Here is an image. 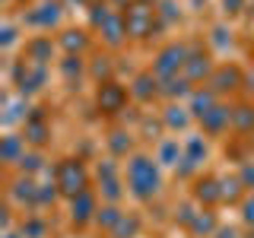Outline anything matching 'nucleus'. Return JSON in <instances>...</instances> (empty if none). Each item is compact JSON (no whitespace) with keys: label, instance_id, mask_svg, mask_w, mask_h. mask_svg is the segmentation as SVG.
Returning a JSON list of instances; mask_svg holds the SVG:
<instances>
[{"label":"nucleus","instance_id":"f257e3e1","mask_svg":"<svg viewBox=\"0 0 254 238\" xmlns=\"http://www.w3.org/2000/svg\"><path fill=\"white\" fill-rule=\"evenodd\" d=\"M127 187L137 200H153L162 187V175H159L156 159L149 156H133L127 162Z\"/></svg>","mask_w":254,"mask_h":238},{"label":"nucleus","instance_id":"f03ea898","mask_svg":"<svg viewBox=\"0 0 254 238\" xmlns=\"http://www.w3.org/2000/svg\"><path fill=\"white\" fill-rule=\"evenodd\" d=\"M188 48L185 45H165L162 51L156 54V63H153V73L159 79H169V76H178V70H185L188 63Z\"/></svg>","mask_w":254,"mask_h":238},{"label":"nucleus","instance_id":"7ed1b4c3","mask_svg":"<svg viewBox=\"0 0 254 238\" xmlns=\"http://www.w3.org/2000/svg\"><path fill=\"white\" fill-rule=\"evenodd\" d=\"M58 187L64 190L67 197H76L89 187V178H86V169L76 162V159H64L58 165Z\"/></svg>","mask_w":254,"mask_h":238},{"label":"nucleus","instance_id":"20e7f679","mask_svg":"<svg viewBox=\"0 0 254 238\" xmlns=\"http://www.w3.org/2000/svg\"><path fill=\"white\" fill-rule=\"evenodd\" d=\"M127 95H130V89H124V86L118 83H102L99 92H95V102H99V108L105 111V115H118L124 105H127Z\"/></svg>","mask_w":254,"mask_h":238},{"label":"nucleus","instance_id":"39448f33","mask_svg":"<svg viewBox=\"0 0 254 238\" xmlns=\"http://www.w3.org/2000/svg\"><path fill=\"white\" fill-rule=\"evenodd\" d=\"M206 83H210V89L216 92V95H226V92H235L238 86H245V76H242V70L238 67H216L213 70V76L206 79Z\"/></svg>","mask_w":254,"mask_h":238},{"label":"nucleus","instance_id":"423d86ee","mask_svg":"<svg viewBox=\"0 0 254 238\" xmlns=\"http://www.w3.org/2000/svg\"><path fill=\"white\" fill-rule=\"evenodd\" d=\"M153 19H156V13L149 10V6H130L127 10V35L130 38H146L149 32H153Z\"/></svg>","mask_w":254,"mask_h":238},{"label":"nucleus","instance_id":"0eeeda50","mask_svg":"<svg viewBox=\"0 0 254 238\" xmlns=\"http://www.w3.org/2000/svg\"><path fill=\"white\" fill-rule=\"evenodd\" d=\"M95 213H99V203H95V197L89 194V190L76 194L73 203H70V219H73L76 226H86L89 219H95Z\"/></svg>","mask_w":254,"mask_h":238},{"label":"nucleus","instance_id":"6e6552de","mask_svg":"<svg viewBox=\"0 0 254 238\" xmlns=\"http://www.w3.org/2000/svg\"><path fill=\"white\" fill-rule=\"evenodd\" d=\"M200 124H203V130L210 133V137H216V133H222V130H229V127H232V108H226V105L210 108L200 118Z\"/></svg>","mask_w":254,"mask_h":238},{"label":"nucleus","instance_id":"1a4fd4ad","mask_svg":"<svg viewBox=\"0 0 254 238\" xmlns=\"http://www.w3.org/2000/svg\"><path fill=\"white\" fill-rule=\"evenodd\" d=\"M213 63H210V54H190L188 63H185V79L188 83H200V79H210L213 76Z\"/></svg>","mask_w":254,"mask_h":238},{"label":"nucleus","instance_id":"9d476101","mask_svg":"<svg viewBox=\"0 0 254 238\" xmlns=\"http://www.w3.org/2000/svg\"><path fill=\"white\" fill-rule=\"evenodd\" d=\"M194 197H197L200 203H206V206L219 203V200H222V181H219V178H197Z\"/></svg>","mask_w":254,"mask_h":238},{"label":"nucleus","instance_id":"9b49d317","mask_svg":"<svg viewBox=\"0 0 254 238\" xmlns=\"http://www.w3.org/2000/svg\"><path fill=\"white\" fill-rule=\"evenodd\" d=\"M102 35H105L108 45H121L124 35H127V16H118V13H108V19L102 22Z\"/></svg>","mask_w":254,"mask_h":238},{"label":"nucleus","instance_id":"f8f14e48","mask_svg":"<svg viewBox=\"0 0 254 238\" xmlns=\"http://www.w3.org/2000/svg\"><path fill=\"white\" fill-rule=\"evenodd\" d=\"M216 99H219V95L213 92L210 86H206V89H194V92H190V115H194V118H203L210 108L219 105Z\"/></svg>","mask_w":254,"mask_h":238},{"label":"nucleus","instance_id":"ddd939ff","mask_svg":"<svg viewBox=\"0 0 254 238\" xmlns=\"http://www.w3.org/2000/svg\"><path fill=\"white\" fill-rule=\"evenodd\" d=\"M156 92H159V76L156 73H140L133 79V86H130V95L137 102H149Z\"/></svg>","mask_w":254,"mask_h":238},{"label":"nucleus","instance_id":"4468645a","mask_svg":"<svg viewBox=\"0 0 254 238\" xmlns=\"http://www.w3.org/2000/svg\"><path fill=\"white\" fill-rule=\"evenodd\" d=\"M232 127L238 133H254V105H235L232 108Z\"/></svg>","mask_w":254,"mask_h":238},{"label":"nucleus","instance_id":"2eb2a0df","mask_svg":"<svg viewBox=\"0 0 254 238\" xmlns=\"http://www.w3.org/2000/svg\"><path fill=\"white\" fill-rule=\"evenodd\" d=\"M188 229H190V235H203V238H206V235H213V232H216L219 226H216V216H213L210 210H200Z\"/></svg>","mask_w":254,"mask_h":238},{"label":"nucleus","instance_id":"dca6fc26","mask_svg":"<svg viewBox=\"0 0 254 238\" xmlns=\"http://www.w3.org/2000/svg\"><path fill=\"white\" fill-rule=\"evenodd\" d=\"M38 10L42 13H29V22H35V26H42V29L54 26V22L61 19V3H42Z\"/></svg>","mask_w":254,"mask_h":238},{"label":"nucleus","instance_id":"f3484780","mask_svg":"<svg viewBox=\"0 0 254 238\" xmlns=\"http://www.w3.org/2000/svg\"><path fill=\"white\" fill-rule=\"evenodd\" d=\"M159 83H162V86H159V92L169 95V99H175V95L181 99V95H190V92H194L185 76H169V79H159Z\"/></svg>","mask_w":254,"mask_h":238},{"label":"nucleus","instance_id":"a211bd4d","mask_svg":"<svg viewBox=\"0 0 254 238\" xmlns=\"http://www.w3.org/2000/svg\"><path fill=\"white\" fill-rule=\"evenodd\" d=\"M137 232H140V219L133 216V213H127V216H121L118 219V226L111 229V238H137Z\"/></svg>","mask_w":254,"mask_h":238},{"label":"nucleus","instance_id":"6ab92c4d","mask_svg":"<svg viewBox=\"0 0 254 238\" xmlns=\"http://www.w3.org/2000/svg\"><path fill=\"white\" fill-rule=\"evenodd\" d=\"M203 156H206V143H203L200 137H190V140H188V146H185V159H181V162H188V165H185V172L190 169V165L203 162Z\"/></svg>","mask_w":254,"mask_h":238},{"label":"nucleus","instance_id":"aec40b11","mask_svg":"<svg viewBox=\"0 0 254 238\" xmlns=\"http://www.w3.org/2000/svg\"><path fill=\"white\" fill-rule=\"evenodd\" d=\"M86 42H89V38H86V32H79V29H70V32H64V38H61V48L67 54H79L86 48Z\"/></svg>","mask_w":254,"mask_h":238},{"label":"nucleus","instance_id":"412c9836","mask_svg":"<svg viewBox=\"0 0 254 238\" xmlns=\"http://www.w3.org/2000/svg\"><path fill=\"white\" fill-rule=\"evenodd\" d=\"M121 216H124V213L118 210V203H105V206H99V213H95V222H99L102 229H108V232H111V229L118 226V219H121Z\"/></svg>","mask_w":254,"mask_h":238},{"label":"nucleus","instance_id":"4be33fe9","mask_svg":"<svg viewBox=\"0 0 254 238\" xmlns=\"http://www.w3.org/2000/svg\"><path fill=\"white\" fill-rule=\"evenodd\" d=\"M178 159H181V146H178V140H162V143H159V156H156V162H162V165H178Z\"/></svg>","mask_w":254,"mask_h":238},{"label":"nucleus","instance_id":"5701e85b","mask_svg":"<svg viewBox=\"0 0 254 238\" xmlns=\"http://www.w3.org/2000/svg\"><path fill=\"white\" fill-rule=\"evenodd\" d=\"M188 111H190V108L169 105V108H165V124H169L172 130H175V127H178V130H185V127H188V121H190V115H188Z\"/></svg>","mask_w":254,"mask_h":238},{"label":"nucleus","instance_id":"b1692460","mask_svg":"<svg viewBox=\"0 0 254 238\" xmlns=\"http://www.w3.org/2000/svg\"><path fill=\"white\" fill-rule=\"evenodd\" d=\"M22 156H26V140L6 137L3 140V159H6V162H22Z\"/></svg>","mask_w":254,"mask_h":238},{"label":"nucleus","instance_id":"393cba45","mask_svg":"<svg viewBox=\"0 0 254 238\" xmlns=\"http://www.w3.org/2000/svg\"><path fill=\"white\" fill-rule=\"evenodd\" d=\"M99 190H102V200H108V203L121 200V181L118 178H99Z\"/></svg>","mask_w":254,"mask_h":238},{"label":"nucleus","instance_id":"a878e982","mask_svg":"<svg viewBox=\"0 0 254 238\" xmlns=\"http://www.w3.org/2000/svg\"><path fill=\"white\" fill-rule=\"evenodd\" d=\"M242 178H222V200H238V197H242Z\"/></svg>","mask_w":254,"mask_h":238},{"label":"nucleus","instance_id":"bb28decb","mask_svg":"<svg viewBox=\"0 0 254 238\" xmlns=\"http://www.w3.org/2000/svg\"><path fill=\"white\" fill-rule=\"evenodd\" d=\"M26 140L35 143V146H42V143L48 140V124H26Z\"/></svg>","mask_w":254,"mask_h":238},{"label":"nucleus","instance_id":"cd10ccee","mask_svg":"<svg viewBox=\"0 0 254 238\" xmlns=\"http://www.w3.org/2000/svg\"><path fill=\"white\" fill-rule=\"evenodd\" d=\"M22 235L26 238H45V222L42 219H26L22 222Z\"/></svg>","mask_w":254,"mask_h":238},{"label":"nucleus","instance_id":"c85d7f7f","mask_svg":"<svg viewBox=\"0 0 254 238\" xmlns=\"http://www.w3.org/2000/svg\"><path fill=\"white\" fill-rule=\"evenodd\" d=\"M92 76H95V79H105V83H108V76H111V63H108V58H95V63H92Z\"/></svg>","mask_w":254,"mask_h":238},{"label":"nucleus","instance_id":"c756f323","mask_svg":"<svg viewBox=\"0 0 254 238\" xmlns=\"http://www.w3.org/2000/svg\"><path fill=\"white\" fill-rule=\"evenodd\" d=\"M124 137H127V133H111V140H108V143H111V149H115L118 156H124L127 149H130V140H124Z\"/></svg>","mask_w":254,"mask_h":238},{"label":"nucleus","instance_id":"7c9ffc66","mask_svg":"<svg viewBox=\"0 0 254 238\" xmlns=\"http://www.w3.org/2000/svg\"><path fill=\"white\" fill-rule=\"evenodd\" d=\"M238 178H242L245 187H254V162H245L242 172H238Z\"/></svg>","mask_w":254,"mask_h":238},{"label":"nucleus","instance_id":"2f4dec72","mask_svg":"<svg viewBox=\"0 0 254 238\" xmlns=\"http://www.w3.org/2000/svg\"><path fill=\"white\" fill-rule=\"evenodd\" d=\"M242 219L248 222V226H254V197H248V200H242Z\"/></svg>","mask_w":254,"mask_h":238},{"label":"nucleus","instance_id":"473e14b6","mask_svg":"<svg viewBox=\"0 0 254 238\" xmlns=\"http://www.w3.org/2000/svg\"><path fill=\"white\" fill-rule=\"evenodd\" d=\"M222 6H226V13H242L245 0H222Z\"/></svg>","mask_w":254,"mask_h":238},{"label":"nucleus","instance_id":"72a5a7b5","mask_svg":"<svg viewBox=\"0 0 254 238\" xmlns=\"http://www.w3.org/2000/svg\"><path fill=\"white\" fill-rule=\"evenodd\" d=\"M22 172H32V169H38V156H22Z\"/></svg>","mask_w":254,"mask_h":238},{"label":"nucleus","instance_id":"f704fd0d","mask_svg":"<svg viewBox=\"0 0 254 238\" xmlns=\"http://www.w3.org/2000/svg\"><path fill=\"white\" fill-rule=\"evenodd\" d=\"M216 238H238V229H226V226H219V229H216Z\"/></svg>","mask_w":254,"mask_h":238},{"label":"nucleus","instance_id":"c9c22d12","mask_svg":"<svg viewBox=\"0 0 254 238\" xmlns=\"http://www.w3.org/2000/svg\"><path fill=\"white\" fill-rule=\"evenodd\" d=\"M245 89H251V92H254V70H251L248 76H245Z\"/></svg>","mask_w":254,"mask_h":238},{"label":"nucleus","instance_id":"e433bc0d","mask_svg":"<svg viewBox=\"0 0 254 238\" xmlns=\"http://www.w3.org/2000/svg\"><path fill=\"white\" fill-rule=\"evenodd\" d=\"M6 238H19V235H6Z\"/></svg>","mask_w":254,"mask_h":238}]
</instances>
